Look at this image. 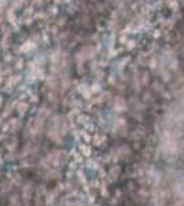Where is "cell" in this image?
Listing matches in <instances>:
<instances>
[{
    "label": "cell",
    "mask_w": 184,
    "mask_h": 206,
    "mask_svg": "<svg viewBox=\"0 0 184 206\" xmlns=\"http://www.w3.org/2000/svg\"><path fill=\"white\" fill-rule=\"evenodd\" d=\"M32 191H33V184L32 183H28V184H25L23 186V188H22V199L25 203H28L29 201H30V198H32Z\"/></svg>",
    "instance_id": "1"
},
{
    "label": "cell",
    "mask_w": 184,
    "mask_h": 206,
    "mask_svg": "<svg viewBox=\"0 0 184 206\" xmlns=\"http://www.w3.org/2000/svg\"><path fill=\"white\" fill-rule=\"evenodd\" d=\"M57 195H58V190H51V191H47L46 194V203L47 205H52L55 199H57Z\"/></svg>",
    "instance_id": "2"
},
{
    "label": "cell",
    "mask_w": 184,
    "mask_h": 206,
    "mask_svg": "<svg viewBox=\"0 0 184 206\" xmlns=\"http://www.w3.org/2000/svg\"><path fill=\"white\" fill-rule=\"evenodd\" d=\"M12 188V183L10 181H4V183H1L0 186V191H1V194H7V192H10Z\"/></svg>",
    "instance_id": "3"
},
{
    "label": "cell",
    "mask_w": 184,
    "mask_h": 206,
    "mask_svg": "<svg viewBox=\"0 0 184 206\" xmlns=\"http://www.w3.org/2000/svg\"><path fill=\"white\" fill-rule=\"evenodd\" d=\"M8 206H21V199H19V195L15 194L10 198V205Z\"/></svg>",
    "instance_id": "4"
},
{
    "label": "cell",
    "mask_w": 184,
    "mask_h": 206,
    "mask_svg": "<svg viewBox=\"0 0 184 206\" xmlns=\"http://www.w3.org/2000/svg\"><path fill=\"white\" fill-rule=\"evenodd\" d=\"M0 176H1V172H0Z\"/></svg>",
    "instance_id": "5"
}]
</instances>
